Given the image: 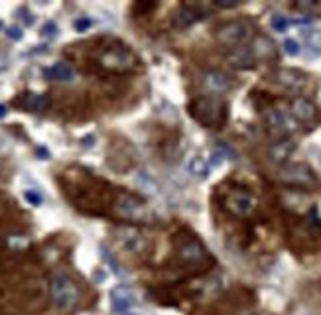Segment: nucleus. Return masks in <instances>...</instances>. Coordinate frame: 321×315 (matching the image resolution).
<instances>
[{"label": "nucleus", "mask_w": 321, "mask_h": 315, "mask_svg": "<svg viewBox=\"0 0 321 315\" xmlns=\"http://www.w3.org/2000/svg\"><path fill=\"white\" fill-rule=\"evenodd\" d=\"M189 115L205 128H221L227 122V103L221 97H197L189 105Z\"/></svg>", "instance_id": "1"}, {"label": "nucleus", "mask_w": 321, "mask_h": 315, "mask_svg": "<svg viewBox=\"0 0 321 315\" xmlns=\"http://www.w3.org/2000/svg\"><path fill=\"white\" fill-rule=\"evenodd\" d=\"M51 302L59 312H69L73 310L79 300H81V290L79 286L67 276V274H55L51 278Z\"/></svg>", "instance_id": "2"}, {"label": "nucleus", "mask_w": 321, "mask_h": 315, "mask_svg": "<svg viewBox=\"0 0 321 315\" xmlns=\"http://www.w3.org/2000/svg\"><path fill=\"white\" fill-rule=\"evenodd\" d=\"M223 207L235 217H248L256 209V197L246 189H231L223 197Z\"/></svg>", "instance_id": "3"}, {"label": "nucleus", "mask_w": 321, "mask_h": 315, "mask_svg": "<svg viewBox=\"0 0 321 315\" xmlns=\"http://www.w3.org/2000/svg\"><path fill=\"white\" fill-rule=\"evenodd\" d=\"M99 63H101V67H105V69H109V71L124 73V71H132V69L138 65V59H136V55H134L130 49L119 45V47L107 49V51L101 55Z\"/></svg>", "instance_id": "4"}, {"label": "nucleus", "mask_w": 321, "mask_h": 315, "mask_svg": "<svg viewBox=\"0 0 321 315\" xmlns=\"http://www.w3.org/2000/svg\"><path fill=\"white\" fill-rule=\"evenodd\" d=\"M280 181L290 187H296V189H312L318 185V177H316L314 169L306 163L286 165L280 171Z\"/></svg>", "instance_id": "5"}, {"label": "nucleus", "mask_w": 321, "mask_h": 315, "mask_svg": "<svg viewBox=\"0 0 321 315\" xmlns=\"http://www.w3.org/2000/svg\"><path fill=\"white\" fill-rule=\"evenodd\" d=\"M248 36H250V26L244 20H231V22L217 26L215 30L217 41L227 47H239Z\"/></svg>", "instance_id": "6"}, {"label": "nucleus", "mask_w": 321, "mask_h": 315, "mask_svg": "<svg viewBox=\"0 0 321 315\" xmlns=\"http://www.w3.org/2000/svg\"><path fill=\"white\" fill-rule=\"evenodd\" d=\"M177 258L185 266H205L211 262V256L207 248L197 238H187L177 248Z\"/></svg>", "instance_id": "7"}, {"label": "nucleus", "mask_w": 321, "mask_h": 315, "mask_svg": "<svg viewBox=\"0 0 321 315\" xmlns=\"http://www.w3.org/2000/svg\"><path fill=\"white\" fill-rule=\"evenodd\" d=\"M115 236H117L119 246L122 250H126L128 254H144L148 250L146 236L134 227H120V229H117Z\"/></svg>", "instance_id": "8"}, {"label": "nucleus", "mask_w": 321, "mask_h": 315, "mask_svg": "<svg viewBox=\"0 0 321 315\" xmlns=\"http://www.w3.org/2000/svg\"><path fill=\"white\" fill-rule=\"evenodd\" d=\"M115 211H117L119 217L128 219V221H138V219L146 217V205L138 197H134L130 193H120L117 197Z\"/></svg>", "instance_id": "9"}, {"label": "nucleus", "mask_w": 321, "mask_h": 315, "mask_svg": "<svg viewBox=\"0 0 321 315\" xmlns=\"http://www.w3.org/2000/svg\"><path fill=\"white\" fill-rule=\"evenodd\" d=\"M290 117L300 124H314L318 120L320 113H318V107L310 99L296 97L292 101V105H290Z\"/></svg>", "instance_id": "10"}, {"label": "nucleus", "mask_w": 321, "mask_h": 315, "mask_svg": "<svg viewBox=\"0 0 321 315\" xmlns=\"http://www.w3.org/2000/svg\"><path fill=\"white\" fill-rule=\"evenodd\" d=\"M276 81L284 89H288L292 93H302L310 85V77L300 69H278L276 71Z\"/></svg>", "instance_id": "11"}, {"label": "nucleus", "mask_w": 321, "mask_h": 315, "mask_svg": "<svg viewBox=\"0 0 321 315\" xmlns=\"http://www.w3.org/2000/svg\"><path fill=\"white\" fill-rule=\"evenodd\" d=\"M264 120L266 126L270 128V132L274 134H288L294 130V118L290 115H286L282 109H268L264 113Z\"/></svg>", "instance_id": "12"}, {"label": "nucleus", "mask_w": 321, "mask_h": 315, "mask_svg": "<svg viewBox=\"0 0 321 315\" xmlns=\"http://www.w3.org/2000/svg\"><path fill=\"white\" fill-rule=\"evenodd\" d=\"M111 302H113V310L115 314H126L132 306H136L138 298H136V292L128 286H119L111 292Z\"/></svg>", "instance_id": "13"}, {"label": "nucleus", "mask_w": 321, "mask_h": 315, "mask_svg": "<svg viewBox=\"0 0 321 315\" xmlns=\"http://www.w3.org/2000/svg\"><path fill=\"white\" fill-rule=\"evenodd\" d=\"M203 87L215 95H221L233 87V79L219 69H209L203 73Z\"/></svg>", "instance_id": "14"}, {"label": "nucleus", "mask_w": 321, "mask_h": 315, "mask_svg": "<svg viewBox=\"0 0 321 315\" xmlns=\"http://www.w3.org/2000/svg\"><path fill=\"white\" fill-rule=\"evenodd\" d=\"M227 61L237 67V69H250L256 65V55L252 51V47H246V45H239V47H233L227 55Z\"/></svg>", "instance_id": "15"}, {"label": "nucleus", "mask_w": 321, "mask_h": 315, "mask_svg": "<svg viewBox=\"0 0 321 315\" xmlns=\"http://www.w3.org/2000/svg\"><path fill=\"white\" fill-rule=\"evenodd\" d=\"M18 107H22L28 113H45L49 109V97L38 93H26L22 101H18Z\"/></svg>", "instance_id": "16"}, {"label": "nucleus", "mask_w": 321, "mask_h": 315, "mask_svg": "<svg viewBox=\"0 0 321 315\" xmlns=\"http://www.w3.org/2000/svg\"><path fill=\"white\" fill-rule=\"evenodd\" d=\"M203 16H205V10H201V8H197V6H183V8H179V12L175 14L173 24H175L177 28H189V26H193L195 22L203 20Z\"/></svg>", "instance_id": "17"}, {"label": "nucleus", "mask_w": 321, "mask_h": 315, "mask_svg": "<svg viewBox=\"0 0 321 315\" xmlns=\"http://www.w3.org/2000/svg\"><path fill=\"white\" fill-rule=\"evenodd\" d=\"M296 150V142L294 140H278L276 144H272L268 148V158L274 161V163H284L286 159H290V156L294 154Z\"/></svg>", "instance_id": "18"}, {"label": "nucleus", "mask_w": 321, "mask_h": 315, "mask_svg": "<svg viewBox=\"0 0 321 315\" xmlns=\"http://www.w3.org/2000/svg\"><path fill=\"white\" fill-rule=\"evenodd\" d=\"M75 69L65 63V61H57L53 63L49 69H45V77L47 79H53V81H61V83H71L75 79Z\"/></svg>", "instance_id": "19"}, {"label": "nucleus", "mask_w": 321, "mask_h": 315, "mask_svg": "<svg viewBox=\"0 0 321 315\" xmlns=\"http://www.w3.org/2000/svg\"><path fill=\"white\" fill-rule=\"evenodd\" d=\"M252 51L256 55V61L258 59H270L274 55V43L268 38H256V41L252 45Z\"/></svg>", "instance_id": "20"}, {"label": "nucleus", "mask_w": 321, "mask_h": 315, "mask_svg": "<svg viewBox=\"0 0 321 315\" xmlns=\"http://www.w3.org/2000/svg\"><path fill=\"white\" fill-rule=\"evenodd\" d=\"M134 181H136V185L142 191H146V193H158V183H156V179L148 171H138L136 177H134Z\"/></svg>", "instance_id": "21"}, {"label": "nucleus", "mask_w": 321, "mask_h": 315, "mask_svg": "<svg viewBox=\"0 0 321 315\" xmlns=\"http://www.w3.org/2000/svg\"><path fill=\"white\" fill-rule=\"evenodd\" d=\"M187 167H189L191 175H195V177H207V173H209V161L201 156V154L191 158Z\"/></svg>", "instance_id": "22"}, {"label": "nucleus", "mask_w": 321, "mask_h": 315, "mask_svg": "<svg viewBox=\"0 0 321 315\" xmlns=\"http://www.w3.org/2000/svg\"><path fill=\"white\" fill-rule=\"evenodd\" d=\"M294 8L298 12H304L306 16H312V18H320L321 16V0L320 2H312V0H300L294 4Z\"/></svg>", "instance_id": "23"}, {"label": "nucleus", "mask_w": 321, "mask_h": 315, "mask_svg": "<svg viewBox=\"0 0 321 315\" xmlns=\"http://www.w3.org/2000/svg\"><path fill=\"white\" fill-rule=\"evenodd\" d=\"M6 242H8V246L14 248V250H24V248H28V244H30V240H28L26 236H22V235H10Z\"/></svg>", "instance_id": "24"}, {"label": "nucleus", "mask_w": 321, "mask_h": 315, "mask_svg": "<svg viewBox=\"0 0 321 315\" xmlns=\"http://www.w3.org/2000/svg\"><path fill=\"white\" fill-rule=\"evenodd\" d=\"M270 24H272V28H274L276 32H286L288 26H290V20L284 18V16H280V14H274L272 20H270Z\"/></svg>", "instance_id": "25"}, {"label": "nucleus", "mask_w": 321, "mask_h": 315, "mask_svg": "<svg viewBox=\"0 0 321 315\" xmlns=\"http://www.w3.org/2000/svg\"><path fill=\"white\" fill-rule=\"evenodd\" d=\"M284 49H286L288 55H300V43L296 39H292V38H288L284 41Z\"/></svg>", "instance_id": "26"}, {"label": "nucleus", "mask_w": 321, "mask_h": 315, "mask_svg": "<svg viewBox=\"0 0 321 315\" xmlns=\"http://www.w3.org/2000/svg\"><path fill=\"white\" fill-rule=\"evenodd\" d=\"M24 197H26V201H28L30 205H41V201H43L41 193H38V191H26Z\"/></svg>", "instance_id": "27"}, {"label": "nucleus", "mask_w": 321, "mask_h": 315, "mask_svg": "<svg viewBox=\"0 0 321 315\" xmlns=\"http://www.w3.org/2000/svg\"><path fill=\"white\" fill-rule=\"evenodd\" d=\"M6 34H8V38H10V39H14V41L22 39V36H24V34H22V30H20L18 26H10V28L6 30Z\"/></svg>", "instance_id": "28"}, {"label": "nucleus", "mask_w": 321, "mask_h": 315, "mask_svg": "<svg viewBox=\"0 0 321 315\" xmlns=\"http://www.w3.org/2000/svg\"><path fill=\"white\" fill-rule=\"evenodd\" d=\"M91 24H93V22H91L89 18H79V20L75 22V30H77V32H85V30L91 28Z\"/></svg>", "instance_id": "29"}, {"label": "nucleus", "mask_w": 321, "mask_h": 315, "mask_svg": "<svg viewBox=\"0 0 321 315\" xmlns=\"http://www.w3.org/2000/svg\"><path fill=\"white\" fill-rule=\"evenodd\" d=\"M41 34H43V36H47V38H53V36L57 34V26H55L53 22H47V24L41 28Z\"/></svg>", "instance_id": "30"}, {"label": "nucleus", "mask_w": 321, "mask_h": 315, "mask_svg": "<svg viewBox=\"0 0 321 315\" xmlns=\"http://www.w3.org/2000/svg\"><path fill=\"white\" fill-rule=\"evenodd\" d=\"M241 2L239 0H215V6L219 8H237Z\"/></svg>", "instance_id": "31"}, {"label": "nucleus", "mask_w": 321, "mask_h": 315, "mask_svg": "<svg viewBox=\"0 0 321 315\" xmlns=\"http://www.w3.org/2000/svg\"><path fill=\"white\" fill-rule=\"evenodd\" d=\"M8 67V53L4 49H0V73Z\"/></svg>", "instance_id": "32"}, {"label": "nucleus", "mask_w": 321, "mask_h": 315, "mask_svg": "<svg viewBox=\"0 0 321 315\" xmlns=\"http://www.w3.org/2000/svg\"><path fill=\"white\" fill-rule=\"evenodd\" d=\"M4 117H6V107L0 105V118H4Z\"/></svg>", "instance_id": "33"}, {"label": "nucleus", "mask_w": 321, "mask_h": 315, "mask_svg": "<svg viewBox=\"0 0 321 315\" xmlns=\"http://www.w3.org/2000/svg\"><path fill=\"white\" fill-rule=\"evenodd\" d=\"M83 142H85V146H93V144H91V142H93V136H89V138H85Z\"/></svg>", "instance_id": "34"}, {"label": "nucleus", "mask_w": 321, "mask_h": 315, "mask_svg": "<svg viewBox=\"0 0 321 315\" xmlns=\"http://www.w3.org/2000/svg\"><path fill=\"white\" fill-rule=\"evenodd\" d=\"M38 154H40V156H47V150H43V148H38Z\"/></svg>", "instance_id": "35"}, {"label": "nucleus", "mask_w": 321, "mask_h": 315, "mask_svg": "<svg viewBox=\"0 0 321 315\" xmlns=\"http://www.w3.org/2000/svg\"><path fill=\"white\" fill-rule=\"evenodd\" d=\"M124 315H142V314H132V312H126Z\"/></svg>", "instance_id": "36"}, {"label": "nucleus", "mask_w": 321, "mask_h": 315, "mask_svg": "<svg viewBox=\"0 0 321 315\" xmlns=\"http://www.w3.org/2000/svg\"><path fill=\"white\" fill-rule=\"evenodd\" d=\"M0 30H2V22H0Z\"/></svg>", "instance_id": "37"}]
</instances>
